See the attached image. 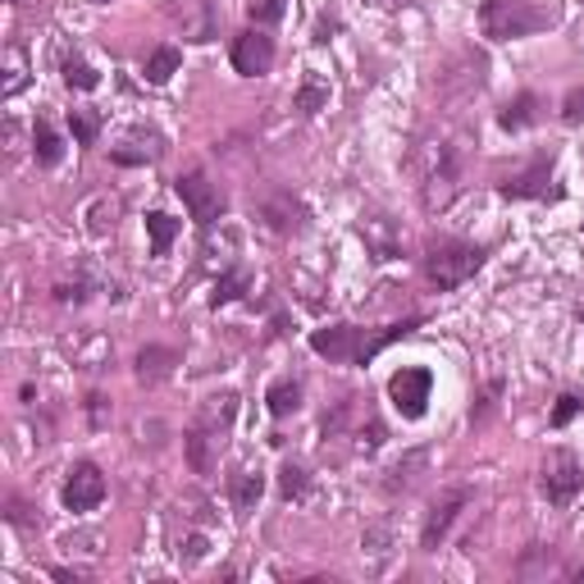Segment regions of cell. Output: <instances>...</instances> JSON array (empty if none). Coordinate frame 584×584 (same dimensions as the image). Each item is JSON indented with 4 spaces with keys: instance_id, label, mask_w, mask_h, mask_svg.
<instances>
[{
    "instance_id": "6da1fadb",
    "label": "cell",
    "mask_w": 584,
    "mask_h": 584,
    "mask_svg": "<svg viewBox=\"0 0 584 584\" xmlns=\"http://www.w3.org/2000/svg\"><path fill=\"white\" fill-rule=\"evenodd\" d=\"M465 155H471V137L457 129H430L416 146H411V174H416V192L420 206L439 215L461 197L465 183Z\"/></svg>"
},
{
    "instance_id": "7a4b0ae2",
    "label": "cell",
    "mask_w": 584,
    "mask_h": 584,
    "mask_svg": "<svg viewBox=\"0 0 584 584\" xmlns=\"http://www.w3.org/2000/svg\"><path fill=\"white\" fill-rule=\"evenodd\" d=\"M562 14L553 0H484L480 6V28L493 42H521L543 28H553Z\"/></svg>"
},
{
    "instance_id": "3957f363",
    "label": "cell",
    "mask_w": 584,
    "mask_h": 584,
    "mask_svg": "<svg viewBox=\"0 0 584 584\" xmlns=\"http://www.w3.org/2000/svg\"><path fill=\"white\" fill-rule=\"evenodd\" d=\"M233 416H238V393H215L202 402V416L197 424L187 430V461L197 475H211L215 461L228 443V430H233Z\"/></svg>"
},
{
    "instance_id": "277c9868",
    "label": "cell",
    "mask_w": 584,
    "mask_h": 584,
    "mask_svg": "<svg viewBox=\"0 0 584 584\" xmlns=\"http://www.w3.org/2000/svg\"><path fill=\"white\" fill-rule=\"evenodd\" d=\"M484 260H489V252L475 247V243L439 238V243H430V252H424V279H430L439 293H452L465 279H475L484 269Z\"/></svg>"
},
{
    "instance_id": "5b68a950",
    "label": "cell",
    "mask_w": 584,
    "mask_h": 584,
    "mask_svg": "<svg viewBox=\"0 0 584 584\" xmlns=\"http://www.w3.org/2000/svg\"><path fill=\"white\" fill-rule=\"evenodd\" d=\"M539 484H543V498H549L553 508H571V502L580 498V489H584V465H580V457L566 452V448L549 452Z\"/></svg>"
},
{
    "instance_id": "8992f818",
    "label": "cell",
    "mask_w": 584,
    "mask_h": 584,
    "mask_svg": "<svg viewBox=\"0 0 584 584\" xmlns=\"http://www.w3.org/2000/svg\"><path fill=\"white\" fill-rule=\"evenodd\" d=\"M430 398H434V375L424 366H402L393 379H388V402L398 407L402 420H420L430 411Z\"/></svg>"
},
{
    "instance_id": "52a82bcc",
    "label": "cell",
    "mask_w": 584,
    "mask_h": 584,
    "mask_svg": "<svg viewBox=\"0 0 584 584\" xmlns=\"http://www.w3.org/2000/svg\"><path fill=\"white\" fill-rule=\"evenodd\" d=\"M174 192L183 197V206H187V215L197 219L202 228H211L215 219H224V211H228V202H224V192H219V183H211L202 170H192V174H178V183H174Z\"/></svg>"
},
{
    "instance_id": "ba28073f",
    "label": "cell",
    "mask_w": 584,
    "mask_h": 584,
    "mask_svg": "<svg viewBox=\"0 0 584 584\" xmlns=\"http://www.w3.org/2000/svg\"><path fill=\"white\" fill-rule=\"evenodd\" d=\"M471 508V489H443L439 498H434V508H430V516H424V530H420V549L424 553H434L439 543L452 534V525H457V516Z\"/></svg>"
},
{
    "instance_id": "9c48e42d",
    "label": "cell",
    "mask_w": 584,
    "mask_h": 584,
    "mask_svg": "<svg viewBox=\"0 0 584 584\" xmlns=\"http://www.w3.org/2000/svg\"><path fill=\"white\" fill-rule=\"evenodd\" d=\"M64 508L69 512H96L101 502H105V475H101V465H92V461H78L73 471H69V480H64Z\"/></svg>"
},
{
    "instance_id": "30bf717a",
    "label": "cell",
    "mask_w": 584,
    "mask_h": 584,
    "mask_svg": "<svg viewBox=\"0 0 584 584\" xmlns=\"http://www.w3.org/2000/svg\"><path fill=\"white\" fill-rule=\"evenodd\" d=\"M260 219H265L269 233H279V238H293V233H306L310 211H306L301 197H293L288 187H279V192H269V197L260 202Z\"/></svg>"
},
{
    "instance_id": "8fae6325",
    "label": "cell",
    "mask_w": 584,
    "mask_h": 584,
    "mask_svg": "<svg viewBox=\"0 0 584 584\" xmlns=\"http://www.w3.org/2000/svg\"><path fill=\"white\" fill-rule=\"evenodd\" d=\"M228 60L243 78H265L269 69H275V37H265L260 28H247L243 37H233Z\"/></svg>"
},
{
    "instance_id": "7c38bea8",
    "label": "cell",
    "mask_w": 584,
    "mask_h": 584,
    "mask_svg": "<svg viewBox=\"0 0 584 584\" xmlns=\"http://www.w3.org/2000/svg\"><path fill=\"white\" fill-rule=\"evenodd\" d=\"M357 233H361V243H366V252H370L375 260H398L402 247H407L402 224L388 219V215H366V219L357 224Z\"/></svg>"
},
{
    "instance_id": "4fadbf2b",
    "label": "cell",
    "mask_w": 584,
    "mask_h": 584,
    "mask_svg": "<svg viewBox=\"0 0 584 584\" xmlns=\"http://www.w3.org/2000/svg\"><path fill=\"white\" fill-rule=\"evenodd\" d=\"M484 88V60L480 55H461L452 69L439 73V92L448 101H465V96H475Z\"/></svg>"
},
{
    "instance_id": "5bb4252c",
    "label": "cell",
    "mask_w": 584,
    "mask_h": 584,
    "mask_svg": "<svg viewBox=\"0 0 584 584\" xmlns=\"http://www.w3.org/2000/svg\"><path fill=\"white\" fill-rule=\"evenodd\" d=\"M549 183H553V155H539V161H534L525 174L508 178L498 192H502L508 202H530V197H549Z\"/></svg>"
},
{
    "instance_id": "9a60e30c",
    "label": "cell",
    "mask_w": 584,
    "mask_h": 584,
    "mask_svg": "<svg viewBox=\"0 0 584 584\" xmlns=\"http://www.w3.org/2000/svg\"><path fill=\"white\" fill-rule=\"evenodd\" d=\"M310 347L329 361H352L357 366V347H361V329L357 325H329L310 334Z\"/></svg>"
},
{
    "instance_id": "2e32d148",
    "label": "cell",
    "mask_w": 584,
    "mask_h": 584,
    "mask_svg": "<svg viewBox=\"0 0 584 584\" xmlns=\"http://www.w3.org/2000/svg\"><path fill=\"white\" fill-rule=\"evenodd\" d=\"M161 155H165V137L151 129H137L110 151V161L114 165H151V161H161Z\"/></svg>"
},
{
    "instance_id": "e0dca14e",
    "label": "cell",
    "mask_w": 584,
    "mask_h": 584,
    "mask_svg": "<svg viewBox=\"0 0 584 584\" xmlns=\"http://www.w3.org/2000/svg\"><path fill=\"white\" fill-rule=\"evenodd\" d=\"M260 493H265V471H260V465H243V471L233 475V508H238L243 516L256 512Z\"/></svg>"
},
{
    "instance_id": "ac0fdd59",
    "label": "cell",
    "mask_w": 584,
    "mask_h": 584,
    "mask_svg": "<svg viewBox=\"0 0 584 584\" xmlns=\"http://www.w3.org/2000/svg\"><path fill=\"white\" fill-rule=\"evenodd\" d=\"M178 361H183V357L174 352V347H142V352H137V379H142V383H155V379L174 375Z\"/></svg>"
},
{
    "instance_id": "d6986e66",
    "label": "cell",
    "mask_w": 584,
    "mask_h": 584,
    "mask_svg": "<svg viewBox=\"0 0 584 584\" xmlns=\"http://www.w3.org/2000/svg\"><path fill=\"white\" fill-rule=\"evenodd\" d=\"M293 105H297L301 114H320V110L329 105V78H325L320 69H306V78H301V88H297Z\"/></svg>"
},
{
    "instance_id": "ffe728a7",
    "label": "cell",
    "mask_w": 584,
    "mask_h": 584,
    "mask_svg": "<svg viewBox=\"0 0 584 584\" xmlns=\"http://www.w3.org/2000/svg\"><path fill=\"white\" fill-rule=\"evenodd\" d=\"M534 120H539V96H534V92H521L516 101L502 105V114H498V124L508 129V133H521V129H530Z\"/></svg>"
},
{
    "instance_id": "44dd1931",
    "label": "cell",
    "mask_w": 584,
    "mask_h": 584,
    "mask_svg": "<svg viewBox=\"0 0 584 584\" xmlns=\"http://www.w3.org/2000/svg\"><path fill=\"white\" fill-rule=\"evenodd\" d=\"M265 402H269V416H275V420L293 416L301 407V379H275V383H269V393H265Z\"/></svg>"
},
{
    "instance_id": "7402d4cb",
    "label": "cell",
    "mask_w": 584,
    "mask_h": 584,
    "mask_svg": "<svg viewBox=\"0 0 584 584\" xmlns=\"http://www.w3.org/2000/svg\"><path fill=\"white\" fill-rule=\"evenodd\" d=\"M32 155H37V165H60V155H64V142H60V133L47 124V120H37L32 124Z\"/></svg>"
},
{
    "instance_id": "603a6c76",
    "label": "cell",
    "mask_w": 584,
    "mask_h": 584,
    "mask_svg": "<svg viewBox=\"0 0 584 584\" xmlns=\"http://www.w3.org/2000/svg\"><path fill=\"white\" fill-rule=\"evenodd\" d=\"M64 88H73V92H96L101 88V73L83 60V55H64Z\"/></svg>"
},
{
    "instance_id": "cb8c5ba5",
    "label": "cell",
    "mask_w": 584,
    "mask_h": 584,
    "mask_svg": "<svg viewBox=\"0 0 584 584\" xmlns=\"http://www.w3.org/2000/svg\"><path fill=\"white\" fill-rule=\"evenodd\" d=\"M146 233H151V256H170V247L178 238V224L165 211H151L146 215Z\"/></svg>"
},
{
    "instance_id": "d4e9b609",
    "label": "cell",
    "mask_w": 584,
    "mask_h": 584,
    "mask_svg": "<svg viewBox=\"0 0 584 584\" xmlns=\"http://www.w3.org/2000/svg\"><path fill=\"white\" fill-rule=\"evenodd\" d=\"M178 64H183V55H178L174 47H155V51H151V60H146V83L165 88L170 78L178 73Z\"/></svg>"
},
{
    "instance_id": "484cf974",
    "label": "cell",
    "mask_w": 584,
    "mask_h": 584,
    "mask_svg": "<svg viewBox=\"0 0 584 584\" xmlns=\"http://www.w3.org/2000/svg\"><path fill=\"white\" fill-rule=\"evenodd\" d=\"M247 284H252V275H247V269H228V275L215 284V306H228V301H238L243 293H247Z\"/></svg>"
},
{
    "instance_id": "4316f807",
    "label": "cell",
    "mask_w": 584,
    "mask_h": 584,
    "mask_svg": "<svg viewBox=\"0 0 584 584\" xmlns=\"http://www.w3.org/2000/svg\"><path fill=\"white\" fill-rule=\"evenodd\" d=\"M575 416H584V393H562L557 402H553V430H566V424L575 420Z\"/></svg>"
},
{
    "instance_id": "83f0119b",
    "label": "cell",
    "mask_w": 584,
    "mask_h": 584,
    "mask_svg": "<svg viewBox=\"0 0 584 584\" xmlns=\"http://www.w3.org/2000/svg\"><path fill=\"white\" fill-rule=\"evenodd\" d=\"M420 465H424V452H411L407 461H398L393 465V471H388V493H398V489H411V471H420Z\"/></svg>"
},
{
    "instance_id": "f1b7e54d",
    "label": "cell",
    "mask_w": 584,
    "mask_h": 584,
    "mask_svg": "<svg viewBox=\"0 0 584 584\" xmlns=\"http://www.w3.org/2000/svg\"><path fill=\"white\" fill-rule=\"evenodd\" d=\"M69 124H73V137H78V146H92L96 142V129H101V120L92 110H73L69 114Z\"/></svg>"
},
{
    "instance_id": "f546056e",
    "label": "cell",
    "mask_w": 584,
    "mask_h": 584,
    "mask_svg": "<svg viewBox=\"0 0 584 584\" xmlns=\"http://www.w3.org/2000/svg\"><path fill=\"white\" fill-rule=\"evenodd\" d=\"M247 14H252L256 28L279 23V19H284V0H247Z\"/></svg>"
},
{
    "instance_id": "4dcf8cb0",
    "label": "cell",
    "mask_w": 584,
    "mask_h": 584,
    "mask_svg": "<svg viewBox=\"0 0 584 584\" xmlns=\"http://www.w3.org/2000/svg\"><path fill=\"white\" fill-rule=\"evenodd\" d=\"M279 493L284 498H301L306 493V471H301V465H284V471H279Z\"/></svg>"
},
{
    "instance_id": "1f68e13d",
    "label": "cell",
    "mask_w": 584,
    "mask_h": 584,
    "mask_svg": "<svg viewBox=\"0 0 584 584\" xmlns=\"http://www.w3.org/2000/svg\"><path fill=\"white\" fill-rule=\"evenodd\" d=\"M562 120H566V124H584V88H571V92H566Z\"/></svg>"
},
{
    "instance_id": "d6a6232c",
    "label": "cell",
    "mask_w": 584,
    "mask_h": 584,
    "mask_svg": "<svg viewBox=\"0 0 584 584\" xmlns=\"http://www.w3.org/2000/svg\"><path fill=\"white\" fill-rule=\"evenodd\" d=\"M55 301H88V279H73V284H55Z\"/></svg>"
},
{
    "instance_id": "836d02e7",
    "label": "cell",
    "mask_w": 584,
    "mask_h": 584,
    "mask_svg": "<svg viewBox=\"0 0 584 584\" xmlns=\"http://www.w3.org/2000/svg\"><path fill=\"white\" fill-rule=\"evenodd\" d=\"M23 88V64H19V51H10V92Z\"/></svg>"
},
{
    "instance_id": "e575fe53",
    "label": "cell",
    "mask_w": 584,
    "mask_h": 584,
    "mask_svg": "<svg viewBox=\"0 0 584 584\" xmlns=\"http://www.w3.org/2000/svg\"><path fill=\"white\" fill-rule=\"evenodd\" d=\"M575 580H580V584H584V566H580V571H575Z\"/></svg>"
},
{
    "instance_id": "d590c367",
    "label": "cell",
    "mask_w": 584,
    "mask_h": 584,
    "mask_svg": "<svg viewBox=\"0 0 584 584\" xmlns=\"http://www.w3.org/2000/svg\"><path fill=\"white\" fill-rule=\"evenodd\" d=\"M92 6H105V0H92Z\"/></svg>"
},
{
    "instance_id": "8d00e7d4",
    "label": "cell",
    "mask_w": 584,
    "mask_h": 584,
    "mask_svg": "<svg viewBox=\"0 0 584 584\" xmlns=\"http://www.w3.org/2000/svg\"><path fill=\"white\" fill-rule=\"evenodd\" d=\"M10 6H19V0H10Z\"/></svg>"
},
{
    "instance_id": "74e56055",
    "label": "cell",
    "mask_w": 584,
    "mask_h": 584,
    "mask_svg": "<svg viewBox=\"0 0 584 584\" xmlns=\"http://www.w3.org/2000/svg\"><path fill=\"white\" fill-rule=\"evenodd\" d=\"M580 320H584V310H580Z\"/></svg>"
}]
</instances>
